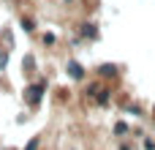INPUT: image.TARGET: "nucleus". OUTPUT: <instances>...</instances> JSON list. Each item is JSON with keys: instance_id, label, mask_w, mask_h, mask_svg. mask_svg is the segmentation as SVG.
<instances>
[{"instance_id": "1", "label": "nucleus", "mask_w": 155, "mask_h": 150, "mask_svg": "<svg viewBox=\"0 0 155 150\" xmlns=\"http://www.w3.org/2000/svg\"><path fill=\"white\" fill-rule=\"evenodd\" d=\"M44 90H46V82H44V79L35 82V85H30V87H25V98H27V104H30V107H38Z\"/></svg>"}, {"instance_id": "2", "label": "nucleus", "mask_w": 155, "mask_h": 150, "mask_svg": "<svg viewBox=\"0 0 155 150\" xmlns=\"http://www.w3.org/2000/svg\"><path fill=\"white\" fill-rule=\"evenodd\" d=\"M65 71H68V77H71V79H76V82H82V79H84V66H82V63H76V60H68V63H65Z\"/></svg>"}, {"instance_id": "3", "label": "nucleus", "mask_w": 155, "mask_h": 150, "mask_svg": "<svg viewBox=\"0 0 155 150\" xmlns=\"http://www.w3.org/2000/svg\"><path fill=\"white\" fill-rule=\"evenodd\" d=\"M98 74H101L104 79H109V77H114V74H117V66H114V63H104V66L98 68Z\"/></svg>"}, {"instance_id": "4", "label": "nucleus", "mask_w": 155, "mask_h": 150, "mask_svg": "<svg viewBox=\"0 0 155 150\" xmlns=\"http://www.w3.org/2000/svg\"><path fill=\"white\" fill-rule=\"evenodd\" d=\"M82 36H84V38H98L95 25H93V22H84V25H82Z\"/></svg>"}, {"instance_id": "5", "label": "nucleus", "mask_w": 155, "mask_h": 150, "mask_svg": "<svg viewBox=\"0 0 155 150\" xmlns=\"http://www.w3.org/2000/svg\"><path fill=\"white\" fill-rule=\"evenodd\" d=\"M93 98H95V101H98V104H101V107H106V104H109V101H112V93H109V90H106V87H104V90H98V93H95V96H93Z\"/></svg>"}, {"instance_id": "6", "label": "nucleus", "mask_w": 155, "mask_h": 150, "mask_svg": "<svg viewBox=\"0 0 155 150\" xmlns=\"http://www.w3.org/2000/svg\"><path fill=\"white\" fill-rule=\"evenodd\" d=\"M19 25H22V30H25V33H33V30H35L33 19H27V16H22V22H19Z\"/></svg>"}, {"instance_id": "7", "label": "nucleus", "mask_w": 155, "mask_h": 150, "mask_svg": "<svg viewBox=\"0 0 155 150\" xmlns=\"http://www.w3.org/2000/svg\"><path fill=\"white\" fill-rule=\"evenodd\" d=\"M114 134H128V126H125V123H117V126H114Z\"/></svg>"}, {"instance_id": "8", "label": "nucleus", "mask_w": 155, "mask_h": 150, "mask_svg": "<svg viewBox=\"0 0 155 150\" xmlns=\"http://www.w3.org/2000/svg\"><path fill=\"white\" fill-rule=\"evenodd\" d=\"M35 148H38V137H33V139H30V145H27L25 150H35Z\"/></svg>"}, {"instance_id": "9", "label": "nucleus", "mask_w": 155, "mask_h": 150, "mask_svg": "<svg viewBox=\"0 0 155 150\" xmlns=\"http://www.w3.org/2000/svg\"><path fill=\"white\" fill-rule=\"evenodd\" d=\"M144 150H155V142H153V139H150V137L144 139Z\"/></svg>"}, {"instance_id": "10", "label": "nucleus", "mask_w": 155, "mask_h": 150, "mask_svg": "<svg viewBox=\"0 0 155 150\" xmlns=\"http://www.w3.org/2000/svg\"><path fill=\"white\" fill-rule=\"evenodd\" d=\"M44 44H54V36L52 33H44Z\"/></svg>"}, {"instance_id": "11", "label": "nucleus", "mask_w": 155, "mask_h": 150, "mask_svg": "<svg viewBox=\"0 0 155 150\" xmlns=\"http://www.w3.org/2000/svg\"><path fill=\"white\" fill-rule=\"evenodd\" d=\"M5 63H8V55H5V52H0V68H5Z\"/></svg>"}, {"instance_id": "12", "label": "nucleus", "mask_w": 155, "mask_h": 150, "mask_svg": "<svg viewBox=\"0 0 155 150\" xmlns=\"http://www.w3.org/2000/svg\"><path fill=\"white\" fill-rule=\"evenodd\" d=\"M65 3H74V0H65Z\"/></svg>"}, {"instance_id": "13", "label": "nucleus", "mask_w": 155, "mask_h": 150, "mask_svg": "<svg viewBox=\"0 0 155 150\" xmlns=\"http://www.w3.org/2000/svg\"><path fill=\"white\" fill-rule=\"evenodd\" d=\"M123 150H128V148H123Z\"/></svg>"}]
</instances>
